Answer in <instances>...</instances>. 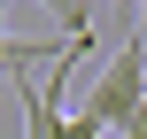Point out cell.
<instances>
[{"instance_id": "obj_2", "label": "cell", "mask_w": 147, "mask_h": 139, "mask_svg": "<svg viewBox=\"0 0 147 139\" xmlns=\"http://www.w3.org/2000/svg\"><path fill=\"white\" fill-rule=\"evenodd\" d=\"M85 46L93 39H62V54L47 62V85L16 77V93H23V139H62V93H70V70H78Z\"/></svg>"}, {"instance_id": "obj_6", "label": "cell", "mask_w": 147, "mask_h": 139, "mask_svg": "<svg viewBox=\"0 0 147 139\" xmlns=\"http://www.w3.org/2000/svg\"><path fill=\"white\" fill-rule=\"evenodd\" d=\"M109 8H116V15H124V23H132V15H140V0H109Z\"/></svg>"}, {"instance_id": "obj_5", "label": "cell", "mask_w": 147, "mask_h": 139, "mask_svg": "<svg viewBox=\"0 0 147 139\" xmlns=\"http://www.w3.org/2000/svg\"><path fill=\"white\" fill-rule=\"evenodd\" d=\"M132 46H140V62H147V0H140V15H132Z\"/></svg>"}, {"instance_id": "obj_1", "label": "cell", "mask_w": 147, "mask_h": 139, "mask_svg": "<svg viewBox=\"0 0 147 139\" xmlns=\"http://www.w3.org/2000/svg\"><path fill=\"white\" fill-rule=\"evenodd\" d=\"M147 101V62H140V46L124 39L109 62H101V77H93V93L78 101V116H93L101 132H124V116Z\"/></svg>"}, {"instance_id": "obj_3", "label": "cell", "mask_w": 147, "mask_h": 139, "mask_svg": "<svg viewBox=\"0 0 147 139\" xmlns=\"http://www.w3.org/2000/svg\"><path fill=\"white\" fill-rule=\"evenodd\" d=\"M62 46H31V39H8L0 31V77H31V62H54Z\"/></svg>"}, {"instance_id": "obj_4", "label": "cell", "mask_w": 147, "mask_h": 139, "mask_svg": "<svg viewBox=\"0 0 147 139\" xmlns=\"http://www.w3.org/2000/svg\"><path fill=\"white\" fill-rule=\"evenodd\" d=\"M39 8L62 23V39H93V8H85V0H39Z\"/></svg>"}]
</instances>
